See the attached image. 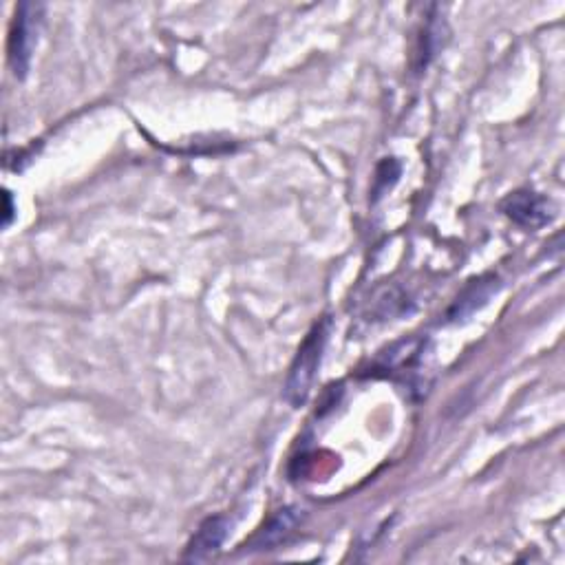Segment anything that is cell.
Masks as SVG:
<instances>
[{
	"instance_id": "4",
	"label": "cell",
	"mask_w": 565,
	"mask_h": 565,
	"mask_svg": "<svg viewBox=\"0 0 565 565\" xmlns=\"http://www.w3.org/2000/svg\"><path fill=\"white\" fill-rule=\"evenodd\" d=\"M228 535V521L223 517H210L199 526L195 537L190 539L184 559L186 561H204L212 557L226 541Z\"/></svg>"
},
{
	"instance_id": "1",
	"label": "cell",
	"mask_w": 565,
	"mask_h": 565,
	"mask_svg": "<svg viewBox=\"0 0 565 565\" xmlns=\"http://www.w3.org/2000/svg\"><path fill=\"white\" fill-rule=\"evenodd\" d=\"M329 327H332V321L323 318L321 323L314 325L312 332L307 334L305 343L301 345V349H298L294 365L290 369V378H287L285 385V398L292 407H301V404H305V400L309 398V393H312L316 373L318 367H321L323 351L329 338Z\"/></svg>"
},
{
	"instance_id": "2",
	"label": "cell",
	"mask_w": 565,
	"mask_h": 565,
	"mask_svg": "<svg viewBox=\"0 0 565 565\" xmlns=\"http://www.w3.org/2000/svg\"><path fill=\"white\" fill-rule=\"evenodd\" d=\"M42 12H45V7L40 3H20L14 12L12 27H9L7 58L16 78H25L29 71L31 56H34L38 42Z\"/></svg>"
},
{
	"instance_id": "3",
	"label": "cell",
	"mask_w": 565,
	"mask_h": 565,
	"mask_svg": "<svg viewBox=\"0 0 565 565\" xmlns=\"http://www.w3.org/2000/svg\"><path fill=\"white\" fill-rule=\"evenodd\" d=\"M501 210H504V215L508 219H513L517 226L530 230H539L543 226H548V223L554 219L552 201L532 193V190H517V193H513L504 201Z\"/></svg>"
},
{
	"instance_id": "6",
	"label": "cell",
	"mask_w": 565,
	"mask_h": 565,
	"mask_svg": "<svg viewBox=\"0 0 565 565\" xmlns=\"http://www.w3.org/2000/svg\"><path fill=\"white\" fill-rule=\"evenodd\" d=\"M495 290H497V281L495 279H488V281L486 279H479L473 285H468L466 290H464V294L457 298V303L451 309L449 318H453V321H460V318H464V316H471L475 309L486 305V301H488L490 296H493Z\"/></svg>"
},
{
	"instance_id": "7",
	"label": "cell",
	"mask_w": 565,
	"mask_h": 565,
	"mask_svg": "<svg viewBox=\"0 0 565 565\" xmlns=\"http://www.w3.org/2000/svg\"><path fill=\"white\" fill-rule=\"evenodd\" d=\"M14 219V206H12V193L9 190H5V228L12 223Z\"/></svg>"
},
{
	"instance_id": "5",
	"label": "cell",
	"mask_w": 565,
	"mask_h": 565,
	"mask_svg": "<svg viewBox=\"0 0 565 565\" xmlns=\"http://www.w3.org/2000/svg\"><path fill=\"white\" fill-rule=\"evenodd\" d=\"M298 521H301V517H298L296 510L292 508L279 510V513H276L268 524L257 532V537L252 539V546L257 550H270L274 546H279V543H285L296 530Z\"/></svg>"
}]
</instances>
